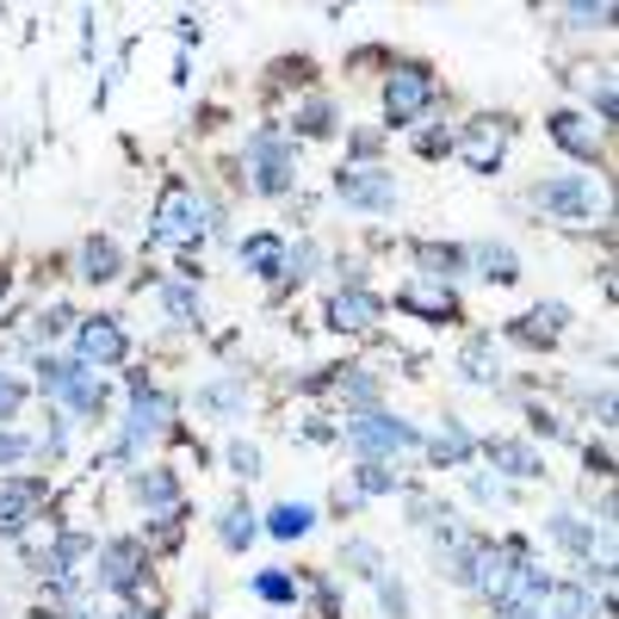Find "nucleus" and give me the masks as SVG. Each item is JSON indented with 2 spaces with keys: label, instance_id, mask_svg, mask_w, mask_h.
<instances>
[{
  "label": "nucleus",
  "instance_id": "11",
  "mask_svg": "<svg viewBox=\"0 0 619 619\" xmlns=\"http://www.w3.org/2000/svg\"><path fill=\"white\" fill-rule=\"evenodd\" d=\"M378 297L366 292V285H354V292H335L328 297V328H340V335H354V328H371L378 323Z\"/></svg>",
  "mask_w": 619,
  "mask_h": 619
},
{
  "label": "nucleus",
  "instance_id": "32",
  "mask_svg": "<svg viewBox=\"0 0 619 619\" xmlns=\"http://www.w3.org/2000/svg\"><path fill=\"white\" fill-rule=\"evenodd\" d=\"M354 483H359V495H390V490H397V471H385V464H371V459H366Z\"/></svg>",
  "mask_w": 619,
  "mask_h": 619
},
{
  "label": "nucleus",
  "instance_id": "30",
  "mask_svg": "<svg viewBox=\"0 0 619 619\" xmlns=\"http://www.w3.org/2000/svg\"><path fill=\"white\" fill-rule=\"evenodd\" d=\"M297 130H304V137H328V130H335V106H328V99H310V106L297 112Z\"/></svg>",
  "mask_w": 619,
  "mask_h": 619
},
{
  "label": "nucleus",
  "instance_id": "3",
  "mask_svg": "<svg viewBox=\"0 0 619 619\" xmlns=\"http://www.w3.org/2000/svg\"><path fill=\"white\" fill-rule=\"evenodd\" d=\"M347 447L366 452V459L378 464V459H397V452H416L421 433L409 428V421H397V416H378V409H366V416L347 421Z\"/></svg>",
  "mask_w": 619,
  "mask_h": 619
},
{
  "label": "nucleus",
  "instance_id": "5",
  "mask_svg": "<svg viewBox=\"0 0 619 619\" xmlns=\"http://www.w3.org/2000/svg\"><path fill=\"white\" fill-rule=\"evenodd\" d=\"M155 242H168V248L199 242V199H192L186 186H168V192H161V204H155Z\"/></svg>",
  "mask_w": 619,
  "mask_h": 619
},
{
  "label": "nucleus",
  "instance_id": "25",
  "mask_svg": "<svg viewBox=\"0 0 619 619\" xmlns=\"http://www.w3.org/2000/svg\"><path fill=\"white\" fill-rule=\"evenodd\" d=\"M402 310H421L428 323H447V316H452V292H402Z\"/></svg>",
  "mask_w": 619,
  "mask_h": 619
},
{
  "label": "nucleus",
  "instance_id": "22",
  "mask_svg": "<svg viewBox=\"0 0 619 619\" xmlns=\"http://www.w3.org/2000/svg\"><path fill=\"white\" fill-rule=\"evenodd\" d=\"M545 601H552V613H545V619H595L588 588H545Z\"/></svg>",
  "mask_w": 619,
  "mask_h": 619
},
{
  "label": "nucleus",
  "instance_id": "23",
  "mask_svg": "<svg viewBox=\"0 0 619 619\" xmlns=\"http://www.w3.org/2000/svg\"><path fill=\"white\" fill-rule=\"evenodd\" d=\"M552 539L570 545V552H595V526H583L576 514H557V521H552Z\"/></svg>",
  "mask_w": 619,
  "mask_h": 619
},
{
  "label": "nucleus",
  "instance_id": "39",
  "mask_svg": "<svg viewBox=\"0 0 619 619\" xmlns=\"http://www.w3.org/2000/svg\"><path fill=\"white\" fill-rule=\"evenodd\" d=\"M471 490H478L483 502H508V490H502V483H490V478H471Z\"/></svg>",
  "mask_w": 619,
  "mask_h": 619
},
{
  "label": "nucleus",
  "instance_id": "38",
  "mask_svg": "<svg viewBox=\"0 0 619 619\" xmlns=\"http://www.w3.org/2000/svg\"><path fill=\"white\" fill-rule=\"evenodd\" d=\"M564 19H576V25H613V7H570Z\"/></svg>",
  "mask_w": 619,
  "mask_h": 619
},
{
  "label": "nucleus",
  "instance_id": "17",
  "mask_svg": "<svg viewBox=\"0 0 619 619\" xmlns=\"http://www.w3.org/2000/svg\"><path fill=\"white\" fill-rule=\"evenodd\" d=\"M471 254H478L483 279H495V285H514V279H521V261H514V248H502V242H478Z\"/></svg>",
  "mask_w": 619,
  "mask_h": 619
},
{
  "label": "nucleus",
  "instance_id": "8",
  "mask_svg": "<svg viewBox=\"0 0 619 619\" xmlns=\"http://www.w3.org/2000/svg\"><path fill=\"white\" fill-rule=\"evenodd\" d=\"M533 199H539L552 217H570V223H583V217L595 211V186H588L583 174H570V180H545Z\"/></svg>",
  "mask_w": 619,
  "mask_h": 619
},
{
  "label": "nucleus",
  "instance_id": "15",
  "mask_svg": "<svg viewBox=\"0 0 619 619\" xmlns=\"http://www.w3.org/2000/svg\"><path fill=\"white\" fill-rule=\"evenodd\" d=\"M483 452H490V464H495V471H508V478H539V471H545L539 452L521 447V440H490Z\"/></svg>",
  "mask_w": 619,
  "mask_h": 619
},
{
  "label": "nucleus",
  "instance_id": "31",
  "mask_svg": "<svg viewBox=\"0 0 619 619\" xmlns=\"http://www.w3.org/2000/svg\"><path fill=\"white\" fill-rule=\"evenodd\" d=\"M161 304H168L174 323H199V292H186V285H161Z\"/></svg>",
  "mask_w": 619,
  "mask_h": 619
},
{
  "label": "nucleus",
  "instance_id": "26",
  "mask_svg": "<svg viewBox=\"0 0 619 619\" xmlns=\"http://www.w3.org/2000/svg\"><path fill=\"white\" fill-rule=\"evenodd\" d=\"M242 402H248L242 385H204V390H199V409H217V416H235Z\"/></svg>",
  "mask_w": 619,
  "mask_h": 619
},
{
  "label": "nucleus",
  "instance_id": "36",
  "mask_svg": "<svg viewBox=\"0 0 619 619\" xmlns=\"http://www.w3.org/2000/svg\"><path fill=\"white\" fill-rule=\"evenodd\" d=\"M19 397H25V385H19L13 371H0V421H7V416L19 409Z\"/></svg>",
  "mask_w": 619,
  "mask_h": 619
},
{
  "label": "nucleus",
  "instance_id": "19",
  "mask_svg": "<svg viewBox=\"0 0 619 619\" xmlns=\"http://www.w3.org/2000/svg\"><path fill=\"white\" fill-rule=\"evenodd\" d=\"M310 521H316V514H310L304 502H279V508L266 514V533H273V539H304Z\"/></svg>",
  "mask_w": 619,
  "mask_h": 619
},
{
  "label": "nucleus",
  "instance_id": "16",
  "mask_svg": "<svg viewBox=\"0 0 619 619\" xmlns=\"http://www.w3.org/2000/svg\"><path fill=\"white\" fill-rule=\"evenodd\" d=\"M137 502H149V508H161V514H180V483H174V471H143Z\"/></svg>",
  "mask_w": 619,
  "mask_h": 619
},
{
  "label": "nucleus",
  "instance_id": "7",
  "mask_svg": "<svg viewBox=\"0 0 619 619\" xmlns=\"http://www.w3.org/2000/svg\"><path fill=\"white\" fill-rule=\"evenodd\" d=\"M168 421H174V402L161 397V390L137 385V390H130V421H124V447L137 452L143 440H155V433H168Z\"/></svg>",
  "mask_w": 619,
  "mask_h": 619
},
{
  "label": "nucleus",
  "instance_id": "12",
  "mask_svg": "<svg viewBox=\"0 0 619 619\" xmlns=\"http://www.w3.org/2000/svg\"><path fill=\"white\" fill-rule=\"evenodd\" d=\"M545 130H552V143H557V149H570L576 161H595V155H601V137H595L588 118H576V112H552Z\"/></svg>",
  "mask_w": 619,
  "mask_h": 619
},
{
  "label": "nucleus",
  "instance_id": "10",
  "mask_svg": "<svg viewBox=\"0 0 619 619\" xmlns=\"http://www.w3.org/2000/svg\"><path fill=\"white\" fill-rule=\"evenodd\" d=\"M137 576H143V545H137V539L99 545V583H106V588L130 595V588H137Z\"/></svg>",
  "mask_w": 619,
  "mask_h": 619
},
{
  "label": "nucleus",
  "instance_id": "18",
  "mask_svg": "<svg viewBox=\"0 0 619 619\" xmlns=\"http://www.w3.org/2000/svg\"><path fill=\"white\" fill-rule=\"evenodd\" d=\"M428 459L433 464H464V459H471V433H464L459 421H447V428L428 440Z\"/></svg>",
  "mask_w": 619,
  "mask_h": 619
},
{
  "label": "nucleus",
  "instance_id": "9",
  "mask_svg": "<svg viewBox=\"0 0 619 619\" xmlns=\"http://www.w3.org/2000/svg\"><path fill=\"white\" fill-rule=\"evenodd\" d=\"M124 354H130V340H124L118 316H93V323H81V359H87V366H118Z\"/></svg>",
  "mask_w": 619,
  "mask_h": 619
},
{
  "label": "nucleus",
  "instance_id": "13",
  "mask_svg": "<svg viewBox=\"0 0 619 619\" xmlns=\"http://www.w3.org/2000/svg\"><path fill=\"white\" fill-rule=\"evenodd\" d=\"M285 261H292V248L279 242V235H266V230L242 242V266L254 279H285Z\"/></svg>",
  "mask_w": 619,
  "mask_h": 619
},
{
  "label": "nucleus",
  "instance_id": "6",
  "mask_svg": "<svg viewBox=\"0 0 619 619\" xmlns=\"http://www.w3.org/2000/svg\"><path fill=\"white\" fill-rule=\"evenodd\" d=\"M335 199L359 204V211H390V204H397V174H385V168H340L335 174Z\"/></svg>",
  "mask_w": 619,
  "mask_h": 619
},
{
  "label": "nucleus",
  "instance_id": "14",
  "mask_svg": "<svg viewBox=\"0 0 619 619\" xmlns=\"http://www.w3.org/2000/svg\"><path fill=\"white\" fill-rule=\"evenodd\" d=\"M81 279L87 285H112L118 279V242L112 235H87L81 242Z\"/></svg>",
  "mask_w": 619,
  "mask_h": 619
},
{
  "label": "nucleus",
  "instance_id": "4",
  "mask_svg": "<svg viewBox=\"0 0 619 619\" xmlns=\"http://www.w3.org/2000/svg\"><path fill=\"white\" fill-rule=\"evenodd\" d=\"M433 106V75L428 69H390V81H385V112H390V124H416L421 112Z\"/></svg>",
  "mask_w": 619,
  "mask_h": 619
},
{
  "label": "nucleus",
  "instance_id": "27",
  "mask_svg": "<svg viewBox=\"0 0 619 619\" xmlns=\"http://www.w3.org/2000/svg\"><path fill=\"white\" fill-rule=\"evenodd\" d=\"M459 366H464V378H471V385H490V378H495L490 340H471V347H464V354H459Z\"/></svg>",
  "mask_w": 619,
  "mask_h": 619
},
{
  "label": "nucleus",
  "instance_id": "37",
  "mask_svg": "<svg viewBox=\"0 0 619 619\" xmlns=\"http://www.w3.org/2000/svg\"><path fill=\"white\" fill-rule=\"evenodd\" d=\"M19 459H31V440L25 433H0V464H19Z\"/></svg>",
  "mask_w": 619,
  "mask_h": 619
},
{
  "label": "nucleus",
  "instance_id": "35",
  "mask_svg": "<svg viewBox=\"0 0 619 619\" xmlns=\"http://www.w3.org/2000/svg\"><path fill=\"white\" fill-rule=\"evenodd\" d=\"M378 595H385V613H390V619H402V613H409V595H402V583L378 576Z\"/></svg>",
  "mask_w": 619,
  "mask_h": 619
},
{
  "label": "nucleus",
  "instance_id": "24",
  "mask_svg": "<svg viewBox=\"0 0 619 619\" xmlns=\"http://www.w3.org/2000/svg\"><path fill=\"white\" fill-rule=\"evenodd\" d=\"M217 539L230 545V552H242V545L254 539V514H248V508H223V526H217Z\"/></svg>",
  "mask_w": 619,
  "mask_h": 619
},
{
  "label": "nucleus",
  "instance_id": "2",
  "mask_svg": "<svg viewBox=\"0 0 619 619\" xmlns=\"http://www.w3.org/2000/svg\"><path fill=\"white\" fill-rule=\"evenodd\" d=\"M292 174H297L292 137H279V130H254L248 137V180H254V192L279 199V192H292Z\"/></svg>",
  "mask_w": 619,
  "mask_h": 619
},
{
  "label": "nucleus",
  "instance_id": "28",
  "mask_svg": "<svg viewBox=\"0 0 619 619\" xmlns=\"http://www.w3.org/2000/svg\"><path fill=\"white\" fill-rule=\"evenodd\" d=\"M347 564H354V576H366V583L385 576V557H378V545H366V539H347Z\"/></svg>",
  "mask_w": 619,
  "mask_h": 619
},
{
  "label": "nucleus",
  "instance_id": "1",
  "mask_svg": "<svg viewBox=\"0 0 619 619\" xmlns=\"http://www.w3.org/2000/svg\"><path fill=\"white\" fill-rule=\"evenodd\" d=\"M38 385H44V397L62 402L69 416H99V409H106V385L93 378L87 359H44V366H38Z\"/></svg>",
  "mask_w": 619,
  "mask_h": 619
},
{
  "label": "nucleus",
  "instance_id": "21",
  "mask_svg": "<svg viewBox=\"0 0 619 619\" xmlns=\"http://www.w3.org/2000/svg\"><path fill=\"white\" fill-rule=\"evenodd\" d=\"M416 261H421V273L428 279H452L464 266V248H440V242H421L416 248Z\"/></svg>",
  "mask_w": 619,
  "mask_h": 619
},
{
  "label": "nucleus",
  "instance_id": "34",
  "mask_svg": "<svg viewBox=\"0 0 619 619\" xmlns=\"http://www.w3.org/2000/svg\"><path fill=\"white\" fill-rule=\"evenodd\" d=\"M230 471L235 478H261V452L248 447V440H230Z\"/></svg>",
  "mask_w": 619,
  "mask_h": 619
},
{
  "label": "nucleus",
  "instance_id": "40",
  "mask_svg": "<svg viewBox=\"0 0 619 619\" xmlns=\"http://www.w3.org/2000/svg\"><path fill=\"white\" fill-rule=\"evenodd\" d=\"M0 297H7V273H0Z\"/></svg>",
  "mask_w": 619,
  "mask_h": 619
},
{
  "label": "nucleus",
  "instance_id": "20",
  "mask_svg": "<svg viewBox=\"0 0 619 619\" xmlns=\"http://www.w3.org/2000/svg\"><path fill=\"white\" fill-rule=\"evenodd\" d=\"M464 155H471V168H478V174L502 168V137H495V124H478V137L464 143Z\"/></svg>",
  "mask_w": 619,
  "mask_h": 619
},
{
  "label": "nucleus",
  "instance_id": "29",
  "mask_svg": "<svg viewBox=\"0 0 619 619\" xmlns=\"http://www.w3.org/2000/svg\"><path fill=\"white\" fill-rule=\"evenodd\" d=\"M254 595H261V601H273V607H285L297 595V583L285 570H261V576H254Z\"/></svg>",
  "mask_w": 619,
  "mask_h": 619
},
{
  "label": "nucleus",
  "instance_id": "33",
  "mask_svg": "<svg viewBox=\"0 0 619 619\" xmlns=\"http://www.w3.org/2000/svg\"><path fill=\"white\" fill-rule=\"evenodd\" d=\"M340 390H347V397L359 402V409H371V402H378V378H366V371H347V378H340Z\"/></svg>",
  "mask_w": 619,
  "mask_h": 619
}]
</instances>
